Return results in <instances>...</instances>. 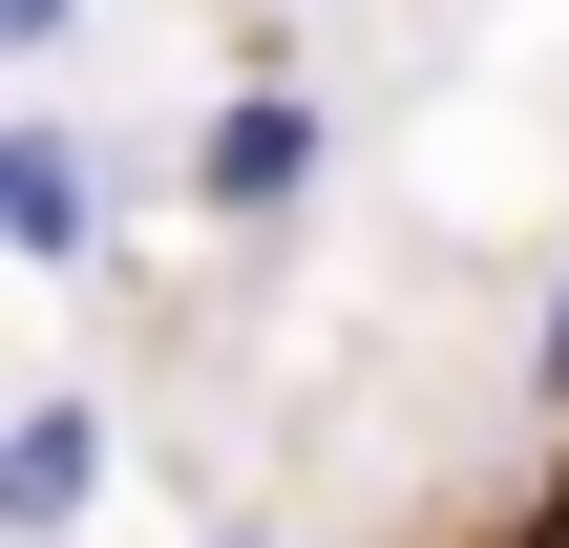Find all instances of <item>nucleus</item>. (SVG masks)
Returning a JSON list of instances; mask_svg holds the SVG:
<instances>
[{"label":"nucleus","mask_w":569,"mask_h":548,"mask_svg":"<svg viewBox=\"0 0 569 548\" xmlns=\"http://www.w3.org/2000/svg\"><path fill=\"white\" fill-rule=\"evenodd\" d=\"M296 169H317V106H232L211 127V211H296Z\"/></svg>","instance_id":"nucleus-1"},{"label":"nucleus","mask_w":569,"mask_h":548,"mask_svg":"<svg viewBox=\"0 0 569 548\" xmlns=\"http://www.w3.org/2000/svg\"><path fill=\"white\" fill-rule=\"evenodd\" d=\"M0 507H21V528H63V507H84V401H42V422H21V465H0Z\"/></svg>","instance_id":"nucleus-2"},{"label":"nucleus","mask_w":569,"mask_h":548,"mask_svg":"<svg viewBox=\"0 0 569 548\" xmlns=\"http://www.w3.org/2000/svg\"><path fill=\"white\" fill-rule=\"evenodd\" d=\"M0 211H21V253H84V169L63 148H0Z\"/></svg>","instance_id":"nucleus-3"},{"label":"nucleus","mask_w":569,"mask_h":548,"mask_svg":"<svg viewBox=\"0 0 569 548\" xmlns=\"http://www.w3.org/2000/svg\"><path fill=\"white\" fill-rule=\"evenodd\" d=\"M0 42H63V0H0Z\"/></svg>","instance_id":"nucleus-4"},{"label":"nucleus","mask_w":569,"mask_h":548,"mask_svg":"<svg viewBox=\"0 0 569 548\" xmlns=\"http://www.w3.org/2000/svg\"><path fill=\"white\" fill-rule=\"evenodd\" d=\"M549 380H569V317H549Z\"/></svg>","instance_id":"nucleus-5"}]
</instances>
